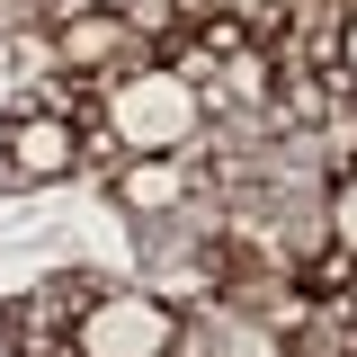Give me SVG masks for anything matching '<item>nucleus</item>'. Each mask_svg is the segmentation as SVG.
Listing matches in <instances>:
<instances>
[{"instance_id": "f03ea898", "label": "nucleus", "mask_w": 357, "mask_h": 357, "mask_svg": "<svg viewBox=\"0 0 357 357\" xmlns=\"http://www.w3.org/2000/svg\"><path fill=\"white\" fill-rule=\"evenodd\" d=\"M170 295H143V286H89V304L72 312V357H170L178 349Z\"/></svg>"}, {"instance_id": "39448f33", "label": "nucleus", "mask_w": 357, "mask_h": 357, "mask_svg": "<svg viewBox=\"0 0 357 357\" xmlns=\"http://www.w3.org/2000/svg\"><path fill=\"white\" fill-rule=\"evenodd\" d=\"M321 232H331V241L357 259V170H340V188L321 197Z\"/></svg>"}, {"instance_id": "423d86ee", "label": "nucleus", "mask_w": 357, "mask_h": 357, "mask_svg": "<svg viewBox=\"0 0 357 357\" xmlns=\"http://www.w3.org/2000/svg\"><path fill=\"white\" fill-rule=\"evenodd\" d=\"M340 81L357 89V0H349V27H340Z\"/></svg>"}, {"instance_id": "7ed1b4c3", "label": "nucleus", "mask_w": 357, "mask_h": 357, "mask_svg": "<svg viewBox=\"0 0 357 357\" xmlns=\"http://www.w3.org/2000/svg\"><path fill=\"white\" fill-rule=\"evenodd\" d=\"M89 161V126L81 116H54V107H9L0 116V197L9 188H54Z\"/></svg>"}, {"instance_id": "f257e3e1", "label": "nucleus", "mask_w": 357, "mask_h": 357, "mask_svg": "<svg viewBox=\"0 0 357 357\" xmlns=\"http://www.w3.org/2000/svg\"><path fill=\"white\" fill-rule=\"evenodd\" d=\"M206 89L170 72V63H134L107 81L98 98V143H116V152H197L206 143Z\"/></svg>"}, {"instance_id": "20e7f679", "label": "nucleus", "mask_w": 357, "mask_h": 357, "mask_svg": "<svg viewBox=\"0 0 357 357\" xmlns=\"http://www.w3.org/2000/svg\"><path fill=\"white\" fill-rule=\"evenodd\" d=\"M197 188H206L197 152H134L126 170H116V206H134V215H178Z\"/></svg>"}]
</instances>
